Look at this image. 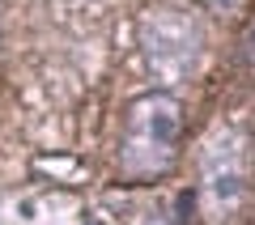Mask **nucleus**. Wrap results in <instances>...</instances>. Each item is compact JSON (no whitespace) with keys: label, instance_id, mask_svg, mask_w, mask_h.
Listing matches in <instances>:
<instances>
[{"label":"nucleus","instance_id":"4","mask_svg":"<svg viewBox=\"0 0 255 225\" xmlns=\"http://www.w3.org/2000/svg\"><path fill=\"white\" fill-rule=\"evenodd\" d=\"M204 9H213V13H226V17H234V13H243L251 0H200Z\"/></svg>","mask_w":255,"mask_h":225},{"label":"nucleus","instance_id":"5","mask_svg":"<svg viewBox=\"0 0 255 225\" xmlns=\"http://www.w3.org/2000/svg\"><path fill=\"white\" fill-rule=\"evenodd\" d=\"M247 60L255 64V30H251V34H247Z\"/></svg>","mask_w":255,"mask_h":225},{"label":"nucleus","instance_id":"2","mask_svg":"<svg viewBox=\"0 0 255 225\" xmlns=\"http://www.w3.org/2000/svg\"><path fill=\"white\" fill-rule=\"evenodd\" d=\"M140 51H145L149 72L166 85L196 77L204 55V30L196 13L179 9V4H153L140 17Z\"/></svg>","mask_w":255,"mask_h":225},{"label":"nucleus","instance_id":"1","mask_svg":"<svg viewBox=\"0 0 255 225\" xmlns=\"http://www.w3.org/2000/svg\"><path fill=\"white\" fill-rule=\"evenodd\" d=\"M179 149V102L170 94H145L128 107L119 170L128 179H153L174 166Z\"/></svg>","mask_w":255,"mask_h":225},{"label":"nucleus","instance_id":"3","mask_svg":"<svg viewBox=\"0 0 255 225\" xmlns=\"http://www.w3.org/2000/svg\"><path fill=\"white\" fill-rule=\"evenodd\" d=\"M200 191L213 217H230L247 196V136L217 127L200 153Z\"/></svg>","mask_w":255,"mask_h":225}]
</instances>
